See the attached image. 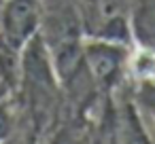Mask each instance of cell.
Segmentation results:
<instances>
[{"label":"cell","mask_w":155,"mask_h":144,"mask_svg":"<svg viewBox=\"0 0 155 144\" xmlns=\"http://www.w3.org/2000/svg\"><path fill=\"white\" fill-rule=\"evenodd\" d=\"M132 93H134L136 104H140L155 117V83H138L136 91H132Z\"/></svg>","instance_id":"obj_7"},{"label":"cell","mask_w":155,"mask_h":144,"mask_svg":"<svg viewBox=\"0 0 155 144\" xmlns=\"http://www.w3.org/2000/svg\"><path fill=\"white\" fill-rule=\"evenodd\" d=\"M15 91L19 93L21 106L30 114L34 133L41 136V131L47 129L51 121H55L62 104V83L41 34H36L21 49L19 81Z\"/></svg>","instance_id":"obj_1"},{"label":"cell","mask_w":155,"mask_h":144,"mask_svg":"<svg viewBox=\"0 0 155 144\" xmlns=\"http://www.w3.org/2000/svg\"><path fill=\"white\" fill-rule=\"evenodd\" d=\"M104 114L106 144H153L142 125L134 93L125 89V85L119 87L110 98H106Z\"/></svg>","instance_id":"obj_3"},{"label":"cell","mask_w":155,"mask_h":144,"mask_svg":"<svg viewBox=\"0 0 155 144\" xmlns=\"http://www.w3.org/2000/svg\"><path fill=\"white\" fill-rule=\"evenodd\" d=\"M28 144H43V142H41V136H36V133H34V136L30 138V142H28Z\"/></svg>","instance_id":"obj_8"},{"label":"cell","mask_w":155,"mask_h":144,"mask_svg":"<svg viewBox=\"0 0 155 144\" xmlns=\"http://www.w3.org/2000/svg\"><path fill=\"white\" fill-rule=\"evenodd\" d=\"M132 49L127 43L87 36L83 45V68L89 74L96 91L110 98L130 76Z\"/></svg>","instance_id":"obj_2"},{"label":"cell","mask_w":155,"mask_h":144,"mask_svg":"<svg viewBox=\"0 0 155 144\" xmlns=\"http://www.w3.org/2000/svg\"><path fill=\"white\" fill-rule=\"evenodd\" d=\"M2 2H5V0H0V9H2Z\"/></svg>","instance_id":"obj_9"},{"label":"cell","mask_w":155,"mask_h":144,"mask_svg":"<svg viewBox=\"0 0 155 144\" xmlns=\"http://www.w3.org/2000/svg\"><path fill=\"white\" fill-rule=\"evenodd\" d=\"M43 19V0H5L0 9V47L13 53L38 34Z\"/></svg>","instance_id":"obj_4"},{"label":"cell","mask_w":155,"mask_h":144,"mask_svg":"<svg viewBox=\"0 0 155 144\" xmlns=\"http://www.w3.org/2000/svg\"><path fill=\"white\" fill-rule=\"evenodd\" d=\"M15 127H17V112H15L13 100L0 98V144L9 142Z\"/></svg>","instance_id":"obj_6"},{"label":"cell","mask_w":155,"mask_h":144,"mask_svg":"<svg viewBox=\"0 0 155 144\" xmlns=\"http://www.w3.org/2000/svg\"><path fill=\"white\" fill-rule=\"evenodd\" d=\"M127 32L136 51L155 55V0H132L127 11Z\"/></svg>","instance_id":"obj_5"}]
</instances>
